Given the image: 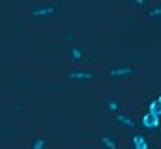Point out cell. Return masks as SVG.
<instances>
[{
  "label": "cell",
  "instance_id": "cell-1",
  "mask_svg": "<svg viewBox=\"0 0 161 149\" xmlns=\"http://www.w3.org/2000/svg\"><path fill=\"white\" fill-rule=\"evenodd\" d=\"M64 76L71 82H77V84H88V82H94L97 73L94 69H86V67H73V69H68Z\"/></svg>",
  "mask_w": 161,
  "mask_h": 149
},
{
  "label": "cell",
  "instance_id": "cell-2",
  "mask_svg": "<svg viewBox=\"0 0 161 149\" xmlns=\"http://www.w3.org/2000/svg\"><path fill=\"white\" fill-rule=\"evenodd\" d=\"M58 6L56 4H38L30 9V17L34 19H49L53 15H56Z\"/></svg>",
  "mask_w": 161,
  "mask_h": 149
},
{
  "label": "cell",
  "instance_id": "cell-3",
  "mask_svg": "<svg viewBox=\"0 0 161 149\" xmlns=\"http://www.w3.org/2000/svg\"><path fill=\"white\" fill-rule=\"evenodd\" d=\"M133 74H137V69L131 65H113L109 69L111 78H125V76H133Z\"/></svg>",
  "mask_w": 161,
  "mask_h": 149
},
{
  "label": "cell",
  "instance_id": "cell-4",
  "mask_svg": "<svg viewBox=\"0 0 161 149\" xmlns=\"http://www.w3.org/2000/svg\"><path fill=\"white\" fill-rule=\"evenodd\" d=\"M97 144H99V147H103V149H118V138L113 132L99 134L97 136Z\"/></svg>",
  "mask_w": 161,
  "mask_h": 149
},
{
  "label": "cell",
  "instance_id": "cell-5",
  "mask_svg": "<svg viewBox=\"0 0 161 149\" xmlns=\"http://www.w3.org/2000/svg\"><path fill=\"white\" fill-rule=\"evenodd\" d=\"M113 121H114L116 125L124 127V129H135V127H137V119H133L131 116H127V114H124V112L114 114V116H113Z\"/></svg>",
  "mask_w": 161,
  "mask_h": 149
},
{
  "label": "cell",
  "instance_id": "cell-6",
  "mask_svg": "<svg viewBox=\"0 0 161 149\" xmlns=\"http://www.w3.org/2000/svg\"><path fill=\"white\" fill-rule=\"evenodd\" d=\"M141 125H142L144 129H148V131H156V129H159V125H161V117L150 114V112H146V114L141 117Z\"/></svg>",
  "mask_w": 161,
  "mask_h": 149
},
{
  "label": "cell",
  "instance_id": "cell-7",
  "mask_svg": "<svg viewBox=\"0 0 161 149\" xmlns=\"http://www.w3.org/2000/svg\"><path fill=\"white\" fill-rule=\"evenodd\" d=\"M131 146H133V149H152L148 138H146V134H142V132H133Z\"/></svg>",
  "mask_w": 161,
  "mask_h": 149
},
{
  "label": "cell",
  "instance_id": "cell-8",
  "mask_svg": "<svg viewBox=\"0 0 161 149\" xmlns=\"http://www.w3.org/2000/svg\"><path fill=\"white\" fill-rule=\"evenodd\" d=\"M66 56H68L69 62H82V58H84V50H82L80 45H69V47L66 49Z\"/></svg>",
  "mask_w": 161,
  "mask_h": 149
},
{
  "label": "cell",
  "instance_id": "cell-9",
  "mask_svg": "<svg viewBox=\"0 0 161 149\" xmlns=\"http://www.w3.org/2000/svg\"><path fill=\"white\" fill-rule=\"evenodd\" d=\"M30 149H49V138L43 132H38L30 142Z\"/></svg>",
  "mask_w": 161,
  "mask_h": 149
},
{
  "label": "cell",
  "instance_id": "cell-10",
  "mask_svg": "<svg viewBox=\"0 0 161 149\" xmlns=\"http://www.w3.org/2000/svg\"><path fill=\"white\" fill-rule=\"evenodd\" d=\"M144 17L146 19H161V2H156L152 6H148L146 11H144Z\"/></svg>",
  "mask_w": 161,
  "mask_h": 149
},
{
  "label": "cell",
  "instance_id": "cell-11",
  "mask_svg": "<svg viewBox=\"0 0 161 149\" xmlns=\"http://www.w3.org/2000/svg\"><path fill=\"white\" fill-rule=\"evenodd\" d=\"M105 106H107V110L113 112V114H118V112H122V103L118 101V99H109Z\"/></svg>",
  "mask_w": 161,
  "mask_h": 149
},
{
  "label": "cell",
  "instance_id": "cell-12",
  "mask_svg": "<svg viewBox=\"0 0 161 149\" xmlns=\"http://www.w3.org/2000/svg\"><path fill=\"white\" fill-rule=\"evenodd\" d=\"M146 112H150V114H154V116H159V103H158V99H152V101L148 103V110Z\"/></svg>",
  "mask_w": 161,
  "mask_h": 149
},
{
  "label": "cell",
  "instance_id": "cell-13",
  "mask_svg": "<svg viewBox=\"0 0 161 149\" xmlns=\"http://www.w3.org/2000/svg\"><path fill=\"white\" fill-rule=\"evenodd\" d=\"M129 4L133 6V8H144V6H148L150 4V0H129Z\"/></svg>",
  "mask_w": 161,
  "mask_h": 149
},
{
  "label": "cell",
  "instance_id": "cell-14",
  "mask_svg": "<svg viewBox=\"0 0 161 149\" xmlns=\"http://www.w3.org/2000/svg\"><path fill=\"white\" fill-rule=\"evenodd\" d=\"M156 99H158V103H159V116H161V93L156 97Z\"/></svg>",
  "mask_w": 161,
  "mask_h": 149
}]
</instances>
